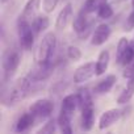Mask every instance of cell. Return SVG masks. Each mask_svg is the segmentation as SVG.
Here are the masks:
<instances>
[{"instance_id":"obj_30","label":"cell","mask_w":134,"mask_h":134,"mask_svg":"<svg viewBox=\"0 0 134 134\" xmlns=\"http://www.w3.org/2000/svg\"><path fill=\"white\" fill-rule=\"evenodd\" d=\"M131 5H133V8H134V0H131Z\"/></svg>"},{"instance_id":"obj_15","label":"cell","mask_w":134,"mask_h":134,"mask_svg":"<svg viewBox=\"0 0 134 134\" xmlns=\"http://www.w3.org/2000/svg\"><path fill=\"white\" fill-rule=\"evenodd\" d=\"M40 4H41V0H28V3L25 4L24 7V11H23V16L29 20V21H33L34 17L37 16V12H38V8H40Z\"/></svg>"},{"instance_id":"obj_12","label":"cell","mask_w":134,"mask_h":134,"mask_svg":"<svg viewBox=\"0 0 134 134\" xmlns=\"http://www.w3.org/2000/svg\"><path fill=\"white\" fill-rule=\"evenodd\" d=\"M95 122V110H93V105L91 107H86L82 109V121H80V126L83 130H91Z\"/></svg>"},{"instance_id":"obj_10","label":"cell","mask_w":134,"mask_h":134,"mask_svg":"<svg viewBox=\"0 0 134 134\" xmlns=\"http://www.w3.org/2000/svg\"><path fill=\"white\" fill-rule=\"evenodd\" d=\"M87 12H84L83 9L79 12V15L75 17V20H74V23H72V28H74V30L78 33V34H84V30H90V26H91V24H90V21H88V17H87Z\"/></svg>"},{"instance_id":"obj_1","label":"cell","mask_w":134,"mask_h":134,"mask_svg":"<svg viewBox=\"0 0 134 134\" xmlns=\"http://www.w3.org/2000/svg\"><path fill=\"white\" fill-rule=\"evenodd\" d=\"M32 83H33V80L29 75L17 79L7 92H3V96H2L3 104L5 107H11V105H16L17 103L24 100L32 88Z\"/></svg>"},{"instance_id":"obj_5","label":"cell","mask_w":134,"mask_h":134,"mask_svg":"<svg viewBox=\"0 0 134 134\" xmlns=\"http://www.w3.org/2000/svg\"><path fill=\"white\" fill-rule=\"evenodd\" d=\"M53 110H54V103H53L51 100H49V99L37 100V101H34V103L30 105V108H29V112H30L32 116L34 117L36 122L50 118Z\"/></svg>"},{"instance_id":"obj_31","label":"cell","mask_w":134,"mask_h":134,"mask_svg":"<svg viewBox=\"0 0 134 134\" xmlns=\"http://www.w3.org/2000/svg\"><path fill=\"white\" fill-rule=\"evenodd\" d=\"M2 2H3V3H7V2H8V0H2Z\"/></svg>"},{"instance_id":"obj_22","label":"cell","mask_w":134,"mask_h":134,"mask_svg":"<svg viewBox=\"0 0 134 134\" xmlns=\"http://www.w3.org/2000/svg\"><path fill=\"white\" fill-rule=\"evenodd\" d=\"M129 43H130V42H129L125 37L120 38V41H118V43H117V50H116V60H117V63L121 64L122 57H124V54H125V51H126Z\"/></svg>"},{"instance_id":"obj_29","label":"cell","mask_w":134,"mask_h":134,"mask_svg":"<svg viewBox=\"0 0 134 134\" xmlns=\"http://www.w3.org/2000/svg\"><path fill=\"white\" fill-rule=\"evenodd\" d=\"M133 28H134V8H133V11L130 12V15L127 16V19H126L125 30H131Z\"/></svg>"},{"instance_id":"obj_20","label":"cell","mask_w":134,"mask_h":134,"mask_svg":"<svg viewBox=\"0 0 134 134\" xmlns=\"http://www.w3.org/2000/svg\"><path fill=\"white\" fill-rule=\"evenodd\" d=\"M76 95H78V99H79V108H80V109H83V108H86V107L93 105V104H92L91 92H90L87 88H80Z\"/></svg>"},{"instance_id":"obj_25","label":"cell","mask_w":134,"mask_h":134,"mask_svg":"<svg viewBox=\"0 0 134 134\" xmlns=\"http://www.w3.org/2000/svg\"><path fill=\"white\" fill-rule=\"evenodd\" d=\"M57 125H58V121L55 122L54 118H49V121L45 124V126L41 127L38 131H40V133H49V134H53V133L57 130Z\"/></svg>"},{"instance_id":"obj_4","label":"cell","mask_w":134,"mask_h":134,"mask_svg":"<svg viewBox=\"0 0 134 134\" xmlns=\"http://www.w3.org/2000/svg\"><path fill=\"white\" fill-rule=\"evenodd\" d=\"M17 33L21 47L24 50H30L34 43V30L30 25V21L26 20L23 15H20L17 20Z\"/></svg>"},{"instance_id":"obj_23","label":"cell","mask_w":134,"mask_h":134,"mask_svg":"<svg viewBox=\"0 0 134 134\" xmlns=\"http://www.w3.org/2000/svg\"><path fill=\"white\" fill-rule=\"evenodd\" d=\"M97 16L100 17V19H104V20H107V19H110L112 16H113V8H112V5L107 2L105 4H103L100 8H99V11H97Z\"/></svg>"},{"instance_id":"obj_2","label":"cell","mask_w":134,"mask_h":134,"mask_svg":"<svg viewBox=\"0 0 134 134\" xmlns=\"http://www.w3.org/2000/svg\"><path fill=\"white\" fill-rule=\"evenodd\" d=\"M55 47H57V37L53 32H49L46 33L41 42H40V46L37 49V53H36V60L37 63H49L51 62V57L55 51Z\"/></svg>"},{"instance_id":"obj_11","label":"cell","mask_w":134,"mask_h":134,"mask_svg":"<svg viewBox=\"0 0 134 134\" xmlns=\"http://www.w3.org/2000/svg\"><path fill=\"white\" fill-rule=\"evenodd\" d=\"M116 82H117L116 75L110 74V75L105 76L103 80H100V82L95 86L93 92H95L96 95H104V93H108V92L112 90V87L114 86V83H116Z\"/></svg>"},{"instance_id":"obj_24","label":"cell","mask_w":134,"mask_h":134,"mask_svg":"<svg viewBox=\"0 0 134 134\" xmlns=\"http://www.w3.org/2000/svg\"><path fill=\"white\" fill-rule=\"evenodd\" d=\"M131 60H134V42H130L124 57H122V60H121V64L122 66H126L127 63H130Z\"/></svg>"},{"instance_id":"obj_19","label":"cell","mask_w":134,"mask_h":134,"mask_svg":"<svg viewBox=\"0 0 134 134\" xmlns=\"http://www.w3.org/2000/svg\"><path fill=\"white\" fill-rule=\"evenodd\" d=\"M49 25H50L49 17L42 16V15L36 16V17H34V20L32 21V26H33V30H34V33H36V34H38V33H41V32L46 30V29L49 28Z\"/></svg>"},{"instance_id":"obj_13","label":"cell","mask_w":134,"mask_h":134,"mask_svg":"<svg viewBox=\"0 0 134 134\" xmlns=\"http://www.w3.org/2000/svg\"><path fill=\"white\" fill-rule=\"evenodd\" d=\"M79 107V99H78V95H67L63 100H62V107H60V110L69 113L70 116L74 114L75 109Z\"/></svg>"},{"instance_id":"obj_27","label":"cell","mask_w":134,"mask_h":134,"mask_svg":"<svg viewBox=\"0 0 134 134\" xmlns=\"http://www.w3.org/2000/svg\"><path fill=\"white\" fill-rule=\"evenodd\" d=\"M58 3H59V0H43V11L46 13H51L55 9Z\"/></svg>"},{"instance_id":"obj_7","label":"cell","mask_w":134,"mask_h":134,"mask_svg":"<svg viewBox=\"0 0 134 134\" xmlns=\"http://www.w3.org/2000/svg\"><path fill=\"white\" fill-rule=\"evenodd\" d=\"M112 34V29L108 24H100L96 26L93 34H92V40H91V43L93 46H101L103 43H105L109 37Z\"/></svg>"},{"instance_id":"obj_21","label":"cell","mask_w":134,"mask_h":134,"mask_svg":"<svg viewBox=\"0 0 134 134\" xmlns=\"http://www.w3.org/2000/svg\"><path fill=\"white\" fill-rule=\"evenodd\" d=\"M107 2H108V0H86V2H84V5H83L82 9L90 15V13L97 12L99 8H100L103 4H105Z\"/></svg>"},{"instance_id":"obj_28","label":"cell","mask_w":134,"mask_h":134,"mask_svg":"<svg viewBox=\"0 0 134 134\" xmlns=\"http://www.w3.org/2000/svg\"><path fill=\"white\" fill-rule=\"evenodd\" d=\"M124 78L126 79H133L134 78V60H131L130 63H127L125 66V70H124Z\"/></svg>"},{"instance_id":"obj_14","label":"cell","mask_w":134,"mask_h":134,"mask_svg":"<svg viewBox=\"0 0 134 134\" xmlns=\"http://www.w3.org/2000/svg\"><path fill=\"white\" fill-rule=\"evenodd\" d=\"M109 60H110V54L108 50H103L99 57H97V60H96V75L100 76L103 75L107 69H108V66H109Z\"/></svg>"},{"instance_id":"obj_8","label":"cell","mask_w":134,"mask_h":134,"mask_svg":"<svg viewBox=\"0 0 134 134\" xmlns=\"http://www.w3.org/2000/svg\"><path fill=\"white\" fill-rule=\"evenodd\" d=\"M121 116H122V113H121L120 109L105 110L99 118V127L100 129H107V127L112 126L113 124H116L121 118Z\"/></svg>"},{"instance_id":"obj_3","label":"cell","mask_w":134,"mask_h":134,"mask_svg":"<svg viewBox=\"0 0 134 134\" xmlns=\"http://www.w3.org/2000/svg\"><path fill=\"white\" fill-rule=\"evenodd\" d=\"M21 60V54L19 50L16 49H9L3 54V74H4V83H7L13 74L16 72V70L19 69V64Z\"/></svg>"},{"instance_id":"obj_6","label":"cell","mask_w":134,"mask_h":134,"mask_svg":"<svg viewBox=\"0 0 134 134\" xmlns=\"http://www.w3.org/2000/svg\"><path fill=\"white\" fill-rule=\"evenodd\" d=\"M96 75V63L95 62H87L82 66H79L74 74V82L80 84L87 80H90L92 76Z\"/></svg>"},{"instance_id":"obj_18","label":"cell","mask_w":134,"mask_h":134,"mask_svg":"<svg viewBox=\"0 0 134 134\" xmlns=\"http://www.w3.org/2000/svg\"><path fill=\"white\" fill-rule=\"evenodd\" d=\"M134 96V78L133 79H129L125 90L121 92V95L118 96L117 99V103L118 104H126L131 100V97Z\"/></svg>"},{"instance_id":"obj_9","label":"cell","mask_w":134,"mask_h":134,"mask_svg":"<svg viewBox=\"0 0 134 134\" xmlns=\"http://www.w3.org/2000/svg\"><path fill=\"white\" fill-rule=\"evenodd\" d=\"M72 17V5L71 3H67L59 12L58 17H57V21H55V28L58 30H63L66 29V26L69 25L70 20Z\"/></svg>"},{"instance_id":"obj_16","label":"cell","mask_w":134,"mask_h":134,"mask_svg":"<svg viewBox=\"0 0 134 134\" xmlns=\"http://www.w3.org/2000/svg\"><path fill=\"white\" fill-rule=\"evenodd\" d=\"M71 117L69 113H66L63 110H60L59 116H58V126L60 129V131L63 134H71L72 133V127H71Z\"/></svg>"},{"instance_id":"obj_17","label":"cell","mask_w":134,"mask_h":134,"mask_svg":"<svg viewBox=\"0 0 134 134\" xmlns=\"http://www.w3.org/2000/svg\"><path fill=\"white\" fill-rule=\"evenodd\" d=\"M36 124V120L34 117L32 116V113H24L19 120H17V124H16V131H26L29 127H32L33 125Z\"/></svg>"},{"instance_id":"obj_26","label":"cell","mask_w":134,"mask_h":134,"mask_svg":"<svg viewBox=\"0 0 134 134\" xmlns=\"http://www.w3.org/2000/svg\"><path fill=\"white\" fill-rule=\"evenodd\" d=\"M67 57L71 60H79L82 58V50L76 46H69V49H67Z\"/></svg>"}]
</instances>
